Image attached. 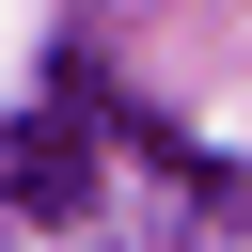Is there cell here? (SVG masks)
<instances>
[{"mask_svg":"<svg viewBox=\"0 0 252 252\" xmlns=\"http://www.w3.org/2000/svg\"><path fill=\"white\" fill-rule=\"evenodd\" d=\"M0 205H16V220H79V205H94V142H79L63 110L0 126Z\"/></svg>","mask_w":252,"mask_h":252,"instance_id":"6da1fadb","label":"cell"}]
</instances>
